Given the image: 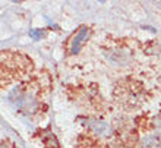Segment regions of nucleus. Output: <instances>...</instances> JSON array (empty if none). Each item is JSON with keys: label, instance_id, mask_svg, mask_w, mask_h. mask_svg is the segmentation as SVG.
I'll use <instances>...</instances> for the list:
<instances>
[{"label": "nucleus", "instance_id": "nucleus-1", "mask_svg": "<svg viewBox=\"0 0 161 148\" xmlns=\"http://www.w3.org/2000/svg\"><path fill=\"white\" fill-rule=\"evenodd\" d=\"M40 88L37 85L28 84L18 87L9 94V100L15 109L24 114H32L40 110Z\"/></svg>", "mask_w": 161, "mask_h": 148}, {"label": "nucleus", "instance_id": "nucleus-2", "mask_svg": "<svg viewBox=\"0 0 161 148\" xmlns=\"http://www.w3.org/2000/svg\"><path fill=\"white\" fill-rule=\"evenodd\" d=\"M135 85H138V82H129V87H127V88H125V85H123V89H117V93H122L120 103L129 104V106L139 104V95H141L142 87H141L139 89H136Z\"/></svg>", "mask_w": 161, "mask_h": 148}, {"label": "nucleus", "instance_id": "nucleus-3", "mask_svg": "<svg viewBox=\"0 0 161 148\" xmlns=\"http://www.w3.org/2000/svg\"><path fill=\"white\" fill-rule=\"evenodd\" d=\"M89 35V28L88 26H80L79 30H78V32L72 37V40H70V46H69V53L70 54H78L80 50V46H82V43L88 38Z\"/></svg>", "mask_w": 161, "mask_h": 148}, {"label": "nucleus", "instance_id": "nucleus-4", "mask_svg": "<svg viewBox=\"0 0 161 148\" xmlns=\"http://www.w3.org/2000/svg\"><path fill=\"white\" fill-rule=\"evenodd\" d=\"M86 125H88L89 129L98 136H110V134H111L110 126H108L106 122H100V120L91 119V120H86Z\"/></svg>", "mask_w": 161, "mask_h": 148}, {"label": "nucleus", "instance_id": "nucleus-5", "mask_svg": "<svg viewBox=\"0 0 161 148\" xmlns=\"http://www.w3.org/2000/svg\"><path fill=\"white\" fill-rule=\"evenodd\" d=\"M108 59L113 62L114 65H126L129 62V54H126L123 50L117 48V50H111L110 51V56H108Z\"/></svg>", "mask_w": 161, "mask_h": 148}, {"label": "nucleus", "instance_id": "nucleus-6", "mask_svg": "<svg viewBox=\"0 0 161 148\" xmlns=\"http://www.w3.org/2000/svg\"><path fill=\"white\" fill-rule=\"evenodd\" d=\"M44 142H46L47 148H51V145H53V148H59V142H57V139H56V136L53 134H48L44 138Z\"/></svg>", "mask_w": 161, "mask_h": 148}, {"label": "nucleus", "instance_id": "nucleus-7", "mask_svg": "<svg viewBox=\"0 0 161 148\" xmlns=\"http://www.w3.org/2000/svg\"><path fill=\"white\" fill-rule=\"evenodd\" d=\"M30 35L34 38V40H40V38H42L44 35H46V31L44 30H32L30 32Z\"/></svg>", "mask_w": 161, "mask_h": 148}, {"label": "nucleus", "instance_id": "nucleus-8", "mask_svg": "<svg viewBox=\"0 0 161 148\" xmlns=\"http://www.w3.org/2000/svg\"><path fill=\"white\" fill-rule=\"evenodd\" d=\"M155 129H157V132H158V139L161 141V116H158L157 119H155Z\"/></svg>", "mask_w": 161, "mask_h": 148}, {"label": "nucleus", "instance_id": "nucleus-9", "mask_svg": "<svg viewBox=\"0 0 161 148\" xmlns=\"http://www.w3.org/2000/svg\"><path fill=\"white\" fill-rule=\"evenodd\" d=\"M2 148H13V147H10V145H8V144H4L3 142V144H2Z\"/></svg>", "mask_w": 161, "mask_h": 148}]
</instances>
